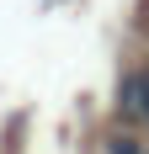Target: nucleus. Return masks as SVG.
<instances>
[{"label": "nucleus", "instance_id": "nucleus-2", "mask_svg": "<svg viewBox=\"0 0 149 154\" xmlns=\"http://www.w3.org/2000/svg\"><path fill=\"white\" fill-rule=\"evenodd\" d=\"M101 154H149V143H144V133H133V128H112L101 138Z\"/></svg>", "mask_w": 149, "mask_h": 154}, {"label": "nucleus", "instance_id": "nucleus-1", "mask_svg": "<svg viewBox=\"0 0 149 154\" xmlns=\"http://www.w3.org/2000/svg\"><path fill=\"white\" fill-rule=\"evenodd\" d=\"M117 128H149V59L128 64L117 80Z\"/></svg>", "mask_w": 149, "mask_h": 154}]
</instances>
